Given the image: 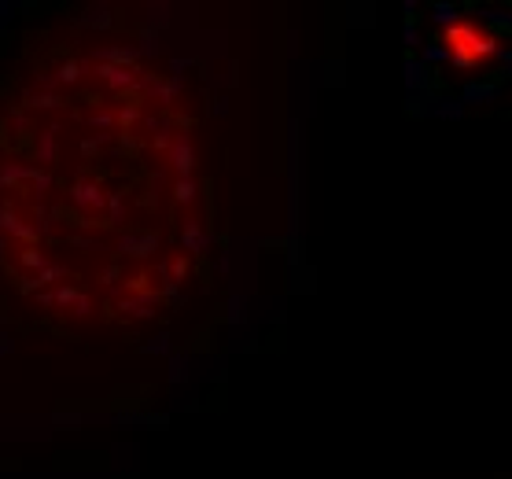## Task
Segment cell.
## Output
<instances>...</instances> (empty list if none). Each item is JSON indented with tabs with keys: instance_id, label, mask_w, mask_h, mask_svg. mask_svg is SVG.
<instances>
[{
	"instance_id": "6da1fadb",
	"label": "cell",
	"mask_w": 512,
	"mask_h": 479,
	"mask_svg": "<svg viewBox=\"0 0 512 479\" xmlns=\"http://www.w3.org/2000/svg\"><path fill=\"white\" fill-rule=\"evenodd\" d=\"M443 45H446V56L454 59L457 67H483L498 52L494 34L483 23H472V19H457V23L446 26Z\"/></svg>"
}]
</instances>
